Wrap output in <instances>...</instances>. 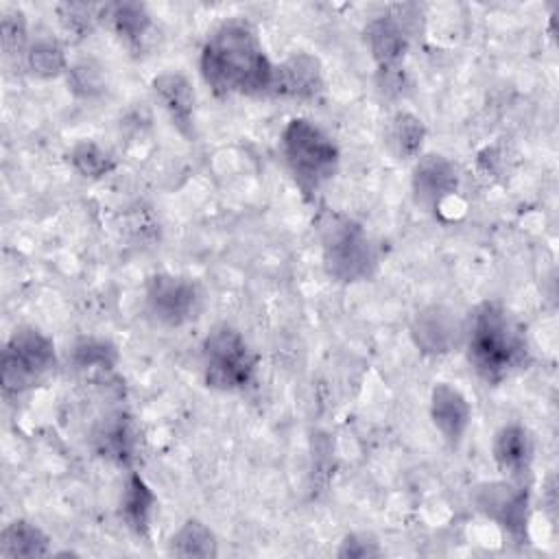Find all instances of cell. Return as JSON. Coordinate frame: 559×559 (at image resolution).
<instances>
[{
    "instance_id": "obj_2",
    "label": "cell",
    "mask_w": 559,
    "mask_h": 559,
    "mask_svg": "<svg viewBox=\"0 0 559 559\" xmlns=\"http://www.w3.org/2000/svg\"><path fill=\"white\" fill-rule=\"evenodd\" d=\"M522 341L498 304H480L467 328V358L487 382L502 380L522 358Z\"/></svg>"
},
{
    "instance_id": "obj_1",
    "label": "cell",
    "mask_w": 559,
    "mask_h": 559,
    "mask_svg": "<svg viewBox=\"0 0 559 559\" xmlns=\"http://www.w3.org/2000/svg\"><path fill=\"white\" fill-rule=\"evenodd\" d=\"M199 66L216 96L266 94L273 76V63L247 20L223 22L203 44Z\"/></svg>"
},
{
    "instance_id": "obj_8",
    "label": "cell",
    "mask_w": 559,
    "mask_h": 559,
    "mask_svg": "<svg viewBox=\"0 0 559 559\" xmlns=\"http://www.w3.org/2000/svg\"><path fill=\"white\" fill-rule=\"evenodd\" d=\"M474 504L496 524H500L515 539L526 537L528 526V496L522 487L511 483H485L472 493Z\"/></svg>"
},
{
    "instance_id": "obj_24",
    "label": "cell",
    "mask_w": 559,
    "mask_h": 559,
    "mask_svg": "<svg viewBox=\"0 0 559 559\" xmlns=\"http://www.w3.org/2000/svg\"><path fill=\"white\" fill-rule=\"evenodd\" d=\"M72 360L79 369H85V371H92V369H100V371H109L114 369L116 360H118V354L116 349L105 343V341H98V338H83L76 343L74 347V354H72Z\"/></svg>"
},
{
    "instance_id": "obj_25",
    "label": "cell",
    "mask_w": 559,
    "mask_h": 559,
    "mask_svg": "<svg viewBox=\"0 0 559 559\" xmlns=\"http://www.w3.org/2000/svg\"><path fill=\"white\" fill-rule=\"evenodd\" d=\"M0 33H2L4 55H9V57H17L20 52L26 55L28 44H26V22H24L22 11H7L2 15Z\"/></svg>"
},
{
    "instance_id": "obj_11",
    "label": "cell",
    "mask_w": 559,
    "mask_h": 559,
    "mask_svg": "<svg viewBox=\"0 0 559 559\" xmlns=\"http://www.w3.org/2000/svg\"><path fill=\"white\" fill-rule=\"evenodd\" d=\"M365 41L380 70L400 68V61L404 59L411 44L408 17H402V15L373 17L365 28Z\"/></svg>"
},
{
    "instance_id": "obj_5",
    "label": "cell",
    "mask_w": 559,
    "mask_h": 559,
    "mask_svg": "<svg viewBox=\"0 0 559 559\" xmlns=\"http://www.w3.org/2000/svg\"><path fill=\"white\" fill-rule=\"evenodd\" d=\"M201 362L205 384L227 393L251 384L258 367V358L245 336L227 323L212 328L203 338Z\"/></svg>"
},
{
    "instance_id": "obj_4",
    "label": "cell",
    "mask_w": 559,
    "mask_h": 559,
    "mask_svg": "<svg viewBox=\"0 0 559 559\" xmlns=\"http://www.w3.org/2000/svg\"><path fill=\"white\" fill-rule=\"evenodd\" d=\"M282 153L304 192L321 188L338 168L336 144L308 118H293L282 131Z\"/></svg>"
},
{
    "instance_id": "obj_22",
    "label": "cell",
    "mask_w": 559,
    "mask_h": 559,
    "mask_svg": "<svg viewBox=\"0 0 559 559\" xmlns=\"http://www.w3.org/2000/svg\"><path fill=\"white\" fill-rule=\"evenodd\" d=\"M26 66L35 76L50 79L68 70V59L63 46L52 37H39L33 44H28L26 50Z\"/></svg>"
},
{
    "instance_id": "obj_10",
    "label": "cell",
    "mask_w": 559,
    "mask_h": 559,
    "mask_svg": "<svg viewBox=\"0 0 559 559\" xmlns=\"http://www.w3.org/2000/svg\"><path fill=\"white\" fill-rule=\"evenodd\" d=\"M459 188L456 166L439 155H421L413 168V192L415 201L428 210H437L445 199H450Z\"/></svg>"
},
{
    "instance_id": "obj_16",
    "label": "cell",
    "mask_w": 559,
    "mask_h": 559,
    "mask_svg": "<svg viewBox=\"0 0 559 559\" xmlns=\"http://www.w3.org/2000/svg\"><path fill=\"white\" fill-rule=\"evenodd\" d=\"M50 552V537L28 520H13L2 528V557H44Z\"/></svg>"
},
{
    "instance_id": "obj_7",
    "label": "cell",
    "mask_w": 559,
    "mask_h": 559,
    "mask_svg": "<svg viewBox=\"0 0 559 559\" xmlns=\"http://www.w3.org/2000/svg\"><path fill=\"white\" fill-rule=\"evenodd\" d=\"M203 304L201 288L194 280L173 273H157L146 284V306L155 321L179 328L192 321Z\"/></svg>"
},
{
    "instance_id": "obj_9",
    "label": "cell",
    "mask_w": 559,
    "mask_h": 559,
    "mask_svg": "<svg viewBox=\"0 0 559 559\" xmlns=\"http://www.w3.org/2000/svg\"><path fill=\"white\" fill-rule=\"evenodd\" d=\"M323 92V72L317 57L308 52H297L286 61L273 66V76L269 92L280 98H314Z\"/></svg>"
},
{
    "instance_id": "obj_20",
    "label": "cell",
    "mask_w": 559,
    "mask_h": 559,
    "mask_svg": "<svg viewBox=\"0 0 559 559\" xmlns=\"http://www.w3.org/2000/svg\"><path fill=\"white\" fill-rule=\"evenodd\" d=\"M96 445L103 456L118 463H129L135 452V432L129 419L118 415L105 421L103 428L96 432Z\"/></svg>"
},
{
    "instance_id": "obj_23",
    "label": "cell",
    "mask_w": 559,
    "mask_h": 559,
    "mask_svg": "<svg viewBox=\"0 0 559 559\" xmlns=\"http://www.w3.org/2000/svg\"><path fill=\"white\" fill-rule=\"evenodd\" d=\"M70 162L74 166V170L81 177H90V179H98L105 177L107 173H111L116 168V159L111 157V153H107L103 146H98L96 142H79L72 153H70Z\"/></svg>"
},
{
    "instance_id": "obj_21",
    "label": "cell",
    "mask_w": 559,
    "mask_h": 559,
    "mask_svg": "<svg viewBox=\"0 0 559 559\" xmlns=\"http://www.w3.org/2000/svg\"><path fill=\"white\" fill-rule=\"evenodd\" d=\"M177 557H214L216 539L214 533L199 520H188L173 537L170 548Z\"/></svg>"
},
{
    "instance_id": "obj_27",
    "label": "cell",
    "mask_w": 559,
    "mask_h": 559,
    "mask_svg": "<svg viewBox=\"0 0 559 559\" xmlns=\"http://www.w3.org/2000/svg\"><path fill=\"white\" fill-rule=\"evenodd\" d=\"M382 550L378 548L376 542L367 539V535H347L345 542L341 544V550H338V557H356V559H362V557H376L380 555Z\"/></svg>"
},
{
    "instance_id": "obj_18",
    "label": "cell",
    "mask_w": 559,
    "mask_h": 559,
    "mask_svg": "<svg viewBox=\"0 0 559 559\" xmlns=\"http://www.w3.org/2000/svg\"><path fill=\"white\" fill-rule=\"evenodd\" d=\"M426 140L424 122L411 111H397L386 127V146L397 159H413Z\"/></svg>"
},
{
    "instance_id": "obj_26",
    "label": "cell",
    "mask_w": 559,
    "mask_h": 559,
    "mask_svg": "<svg viewBox=\"0 0 559 559\" xmlns=\"http://www.w3.org/2000/svg\"><path fill=\"white\" fill-rule=\"evenodd\" d=\"M61 22L68 31L76 35H85L100 20V7L94 4H61L59 7Z\"/></svg>"
},
{
    "instance_id": "obj_12",
    "label": "cell",
    "mask_w": 559,
    "mask_h": 559,
    "mask_svg": "<svg viewBox=\"0 0 559 559\" xmlns=\"http://www.w3.org/2000/svg\"><path fill=\"white\" fill-rule=\"evenodd\" d=\"M430 419L435 428L443 435V439L452 445H456L472 419V408L465 395L448 384V382H437L430 393Z\"/></svg>"
},
{
    "instance_id": "obj_6",
    "label": "cell",
    "mask_w": 559,
    "mask_h": 559,
    "mask_svg": "<svg viewBox=\"0 0 559 559\" xmlns=\"http://www.w3.org/2000/svg\"><path fill=\"white\" fill-rule=\"evenodd\" d=\"M55 345L44 332L35 328L15 330L2 352L4 393H24L44 380L55 369Z\"/></svg>"
},
{
    "instance_id": "obj_14",
    "label": "cell",
    "mask_w": 559,
    "mask_h": 559,
    "mask_svg": "<svg viewBox=\"0 0 559 559\" xmlns=\"http://www.w3.org/2000/svg\"><path fill=\"white\" fill-rule=\"evenodd\" d=\"M153 92L168 111L173 124L186 138L194 135V90L179 72H164L153 79Z\"/></svg>"
},
{
    "instance_id": "obj_13",
    "label": "cell",
    "mask_w": 559,
    "mask_h": 559,
    "mask_svg": "<svg viewBox=\"0 0 559 559\" xmlns=\"http://www.w3.org/2000/svg\"><path fill=\"white\" fill-rule=\"evenodd\" d=\"M459 325L450 310L443 306H430L415 314L411 325V336L415 345L430 356L448 354L456 345Z\"/></svg>"
},
{
    "instance_id": "obj_17",
    "label": "cell",
    "mask_w": 559,
    "mask_h": 559,
    "mask_svg": "<svg viewBox=\"0 0 559 559\" xmlns=\"http://www.w3.org/2000/svg\"><path fill=\"white\" fill-rule=\"evenodd\" d=\"M155 493L151 491V487L144 483V478L140 474H129L127 483H124V491H122V518L127 522V526L138 533V535H146L148 526H151V515L155 511Z\"/></svg>"
},
{
    "instance_id": "obj_15",
    "label": "cell",
    "mask_w": 559,
    "mask_h": 559,
    "mask_svg": "<svg viewBox=\"0 0 559 559\" xmlns=\"http://www.w3.org/2000/svg\"><path fill=\"white\" fill-rule=\"evenodd\" d=\"M493 461L509 476H524L531 469L533 461V439L531 435L518 426H502L493 437Z\"/></svg>"
},
{
    "instance_id": "obj_19",
    "label": "cell",
    "mask_w": 559,
    "mask_h": 559,
    "mask_svg": "<svg viewBox=\"0 0 559 559\" xmlns=\"http://www.w3.org/2000/svg\"><path fill=\"white\" fill-rule=\"evenodd\" d=\"M109 22L116 35L129 44H138L151 28V13L140 2H118L100 7V20Z\"/></svg>"
},
{
    "instance_id": "obj_28",
    "label": "cell",
    "mask_w": 559,
    "mask_h": 559,
    "mask_svg": "<svg viewBox=\"0 0 559 559\" xmlns=\"http://www.w3.org/2000/svg\"><path fill=\"white\" fill-rule=\"evenodd\" d=\"M70 76H72V90L83 94V96H90L94 94L96 90H100V81H98V72L87 66V63H81V66H74L70 70Z\"/></svg>"
},
{
    "instance_id": "obj_3",
    "label": "cell",
    "mask_w": 559,
    "mask_h": 559,
    "mask_svg": "<svg viewBox=\"0 0 559 559\" xmlns=\"http://www.w3.org/2000/svg\"><path fill=\"white\" fill-rule=\"evenodd\" d=\"M319 227L323 264L330 277L343 284L371 277L378 266V253L360 223L343 214L325 212Z\"/></svg>"
}]
</instances>
